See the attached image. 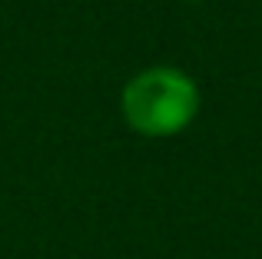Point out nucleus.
<instances>
[{
	"label": "nucleus",
	"instance_id": "f257e3e1",
	"mask_svg": "<svg viewBox=\"0 0 262 259\" xmlns=\"http://www.w3.org/2000/svg\"><path fill=\"white\" fill-rule=\"evenodd\" d=\"M199 110V90L176 67H149L123 90V117L146 136H173Z\"/></svg>",
	"mask_w": 262,
	"mask_h": 259
}]
</instances>
